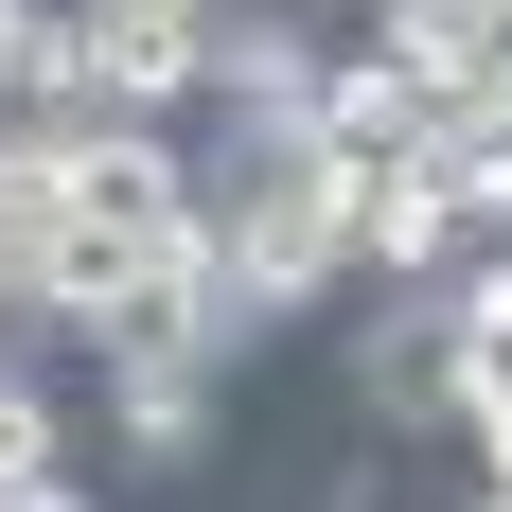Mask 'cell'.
Wrapping results in <instances>:
<instances>
[{"label":"cell","mask_w":512,"mask_h":512,"mask_svg":"<svg viewBox=\"0 0 512 512\" xmlns=\"http://www.w3.org/2000/svg\"><path fill=\"white\" fill-rule=\"evenodd\" d=\"M0 512H106V495H89V477H36V495H0Z\"/></svg>","instance_id":"obj_6"},{"label":"cell","mask_w":512,"mask_h":512,"mask_svg":"<svg viewBox=\"0 0 512 512\" xmlns=\"http://www.w3.org/2000/svg\"><path fill=\"white\" fill-rule=\"evenodd\" d=\"M36 36H53V0H0V106L36 89Z\"/></svg>","instance_id":"obj_5"},{"label":"cell","mask_w":512,"mask_h":512,"mask_svg":"<svg viewBox=\"0 0 512 512\" xmlns=\"http://www.w3.org/2000/svg\"><path fill=\"white\" fill-rule=\"evenodd\" d=\"M477 230L460 195H442V159H389V177H354V283H442Z\"/></svg>","instance_id":"obj_3"},{"label":"cell","mask_w":512,"mask_h":512,"mask_svg":"<svg viewBox=\"0 0 512 512\" xmlns=\"http://www.w3.org/2000/svg\"><path fill=\"white\" fill-rule=\"evenodd\" d=\"M71 212V142H36V124H0V283L36 265V230Z\"/></svg>","instance_id":"obj_4"},{"label":"cell","mask_w":512,"mask_h":512,"mask_svg":"<svg viewBox=\"0 0 512 512\" xmlns=\"http://www.w3.org/2000/svg\"><path fill=\"white\" fill-rule=\"evenodd\" d=\"M460 512H512V477H477V495H460Z\"/></svg>","instance_id":"obj_7"},{"label":"cell","mask_w":512,"mask_h":512,"mask_svg":"<svg viewBox=\"0 0 512 512\" xmlns=\"http://www.w3.org/2000/svg\"><path fill=\"white\" fill-rule=\"evenodd\" d=\"M336 389H354V424H371V442L460 424V301H442V283H371V318L336 336Z\"/></svg>","instance_id":"obj_1"},{"label":"cell","mask_w":512,"mask_h":512,"mask_svg":"<svg viewBox=\"0 0 512 512\" xmlns=\"http://www.w3.org/2000/svg\"><path fill=\"white\" fill-rule=\"evenodd\" d=\"M89 389H106V442L142 477H195L230 442V354H142V371H89Z\"/></svg>","instance_id":"obj_2"}]
</instances>
